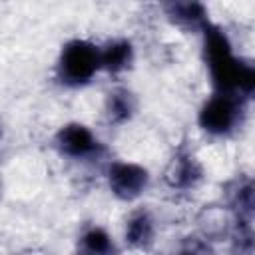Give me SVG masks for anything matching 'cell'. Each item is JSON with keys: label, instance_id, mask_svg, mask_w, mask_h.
<instances>
[{"label": "cell", "instance_id": "1", "mask_svg": "<svg viewBox=\"0 0 255 255\" xmlns=\"http://www.w3.org/2000/svg\"><path fill=\"white\" fill-rule=\"evenodd\" d=\"M203 58L215 92L251 100L255 90V70L247 60L233 52L229 36L213 22L203 28Z\"/></svg>", "mask_w": 255, "mask_h": 255}, {"label": "cell", "instance_id": "2", "mask_svg": "<svg viewBox=\"0 0 255 255\" xmlns=\"http://www.w3.org/2000/svg\"><path fill=\"white\" fill-rule=\"evenodd\" d=\"M102 70L100 48L84 38H74L66 42L58 56L56 74L64 86L82 88L92 82V78Z\"/></svg>", "mask_w": 255, "mask_h": 255}, {"label": "cell", "instance_id": "3", "mask_svg": "<svg viewBox=\"0 0 255 255\" xmlns=\"http://www.w3.org/2000/svg\"><path fill=\"white\" fill-rule=\"evenodd\" d=\"M247 98L235 94H219L213 92L211 98L203 102L197 114L199 128L215 137L231 135L237 128H241L247 112Z\"/></svg>", "mask_w": 255, "mask_h": 255}, {"label": "cell", "instance_id": "4", "mask_svg": "<svg viewBox=\"0 0 255 255\" xmlns=\"http://www.w3.org/2000/svg\"><path fill=\"white\" fill-rule=\"evenodd\" d=\"M108 187L120 201H135L149 185V171L135 161H112L106 171Z\"/></svg>", "mask_w": 255, "mask_h": 255}, {"label": "cell", "instance_id": "5", "mask_svg": "<svg viewBox=\"0 0 255 255\" xmlns=\"http://www.w3.org/2000/svg\"><path fill=\"white\" fill-rule=\"evenodd\" d=\"M205 169L191 149L185 145L177 147L165 167V183L173 191H191L203 181Z\"/></svg>", "mask_w": 255, "mask_h": 255}, {"label": "cell", "instance_id": "6", "mask_svg": "<svg viewBox=\"0 0 255 255\" xmlns=\"http://www.w3.org/2000/svg\"><path fill=\"white\" fill-rule=\"evenodd\" d=\"M54 143L62 155L72 159H88L98 155V151L102 149V143L98 141L94 131L80 122L62 126L54 135Z\"/></svg>", "mask_w": 255, "mask_h": 255}, {"label": "cell", "instance_id": "7", "mask_svg": "<svg viewBox=\"0 0 255 255\" xmlns=\"http://www.w3.org/2000/svg\"><path fill=\"white\" fill-rule=\"evenodd\" d=\"M163 12L173 26L185 32H203L211 22L209 12L201 2H167L163 4Z\"/></svg>", "mask_w": 255, "mask_h": 255}, {"label": "cell", "instance_id": "8", "mask_svg": "<svg viewBox=\"0 0 255 255\" xmlns=\"http://www.w3.org/2000/svg\"><path fill=\"white\" fill-rule=\"evenodd\" d=\"M124 239L133 251H147L155 241V219L147 209L133 211L126 221Z\"/></svg>", "mask_w": 255, "mask_h": 255}, {"label": "cell", "instance_id": "9", "mask_svg": "<svg viewBox=\"0 0 255 255\" xmlns=\"http://www.w3.org/2000/svg\"><path fill=\"white\" fill-rule=\"evenodd\" d=\"M104 112H106V120L110 124H114V126L128 124L137 112V98L129 88L118 86L108 92Z\"/></svg>", "mask_w": 255, "mask_h": 255}, {"label": "cell", "instance_id": "10", "mask_svg": "<svg viewBox=\"0 0 255 255\" xmlns=\"http://www.w3.org/2000/svg\"><path fill=\"white\" fill-rule=\"evenodd\" d=\"M133 44L128 38L110 40L104 48H100V66L108 74H122L131 68L133 64Z\"/></svg>", "mask_w": 255, "mask_h": 255}, {"label": "cell", "instance_id": "11", "mask_svg": "<svg viewBox=\"0 0 255 255\" xmlns=\"http://www.w3.org/2000/svg\"><path fill=\"white\" fill-rule=\"evenodd\" d=\"M253 179L251 177H239L231 183L229 189V207L233 209L235 217L241 219H253Z\"/></svg>", "mask_w": 255, "mask_h": 255}, {"label": "cell", "instance_id": "12", "mask_svg": "<svg viewBox=\"0 0 255 255\" xmlns=\"http://www.w3.org/2000/svg\"><path fill=\"white\" fill-rule=\"evenodd\" d=\"M82 255H116V245L110 233L100 225H90L80 235V251Z\"/></svg>", "mask_w": 255, "mask_h": 255}, {"label": "cell", "instance_id": "13", "mask_svg": "<svg viewBox=\"0 0 255 255\" xmlns=\"http://www.w3.org/2000/svg\"><path fill=\"white\" fill-rule=\"evenodd\" d=\"M231 245L237 255H253V219L235 217Z\"/></svg>", "mask_w": 255, "mask_h": 255}, {"label": "cell", "instance_id": "14", "mask_svg": "<svg viewBox=\"0 0 255 255\" xmlns=\"http://www.w3.org/2000/svg\"><path fill=\"white\" fill-rule=\"evenodd\" d=\"M173 255H213V253H211V249H209L205 243H201L199 239H187Z\"/></svg>", "mask_w": 255, "mask_h": 255}, {"label": "cell", "instance_id": "15", "mask_svg": "<svg viewBox=\"0 0 255 255\" xmlns=\"http://www.w3.org/2000/svg\"><path fill=\"white\" fill-rule=\"evenodd\" d=\"M0 137H2V128H0Z\"/></svg>", "mask_w": 255, "mask_h": 255}, {"label": "cell", "instance_id": "16", "mask_svg": "<svg viewBox=\"0 0 255 255\" xmlns=\"http://www.w3.org/2000/svg\"><path fill=\"white\" fill-rule=\"evenodd\" d=\"M76 255H82V253H76Z\"/></svg>", "mask_w": 255, "mask_h": 255}]
</instances>
